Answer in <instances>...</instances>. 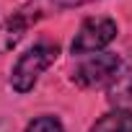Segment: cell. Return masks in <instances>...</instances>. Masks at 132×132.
Here are the masks:
<instances>
[{"label": "cell", "mask_w": 132, "mask_h": 132, "mask_svg": "<svg viewBox=\"0 0 132 132\" xmlns=\"http://www.w3.org/2000/svg\"><path fill=\"white\" fill-rule=\"evenodd\" d=\"M26 132H65V129H62V122H60L57 117L44 114V117L31 119V122H29V127H26Z\"/></svg>", "instance_id": "cell-8"}, {"label": "cell", "mask_w": 132, "mask_h": 132, "mask_svg": "<svg viewBox=\"0 0 132 132\" xmlns=\"http://www.w3.org/2000/svg\"><path fill=\"white\" fill-rule=\"evenodd\" d=\"M109 101L117 109L132 106V60L127 65H122L117 78L111 80V86H109Z\"/></svg>", "instance_id": "cell-5"}, {"label": "cell", "mask_w": 132, "mask_h": 132, "mask_svg": "<svg viewBox=\"0 0 132 132\" xmlns=\"http://www.w3.org/2000/svg\"><path fill=\"white\" fill-rule=\"evenodd\" d=\"M91 132H132V111L127 109L109 111L91 127Z\"/></svg>", "instance_id": "cell-6"}, {"label": "cell", "mask_w": 132, "mask_h": 132, "mask_svg": "<svg viewBox=\"0 0 132 132\" xmlns=\"http://www.w3.org/2000/svg\"><path fill=\"white\" fill-rule=\"evenodd\" d=\"M88 3H96V0H29V3L16 13L21 16L29 26L44 16H52V13H60V11H70V8H80V5H88Z\"/></svg>", "instance_id": "cell-4"}, {"label": "cell", "mask_w": 132, "mask_h": 132, "mask_svg": "<svg viewBox=\"0 0 132 132\" xmlns=\"http://www.w3.org/2000/svg\"><path fill=\"white\" fill-rule=\"evenodd\" d=\"M26 29H29V23H26L21 16H13V18H8L5 23H0V54H5L8 49H13V47L23 39Z\"/></svg>", "instance_id": "cell-7"}, {"label": "cell", "mask_w": 132, "mask_h": 132, "mask_svg": "<svg viewBox=\"0 0 132 132\" xmlns=\"http://www.w3.org/2000/svg\"><path fill=\"white\" fill-rule=\"evenodd\" d=\"M114 39H117V23L106 16H93L80 23V29L70 44V52L73 54H93V52H101L104 47H109Z\"/></svg>", "instance_id": "cell-2"}, {"label": "cell", "mask_w": 132, "mask_h": 132, "mask_svg": "<svg viewBox=\"0 0 132 132\" xmlns=\"http://www.w3.org/2000/svg\"><path fill=\"white\" fill-rule=\"evenodd\" d=\"M122 68V60L117 54H109V52H101V54H93L88 57L83 65H78L75 73H73V83L80 86V88H101V86H111V80L117 78Z\"/></svg>", "instance_id": "cell-3"}, {"label": "cell", "mask_w": 132, "mask_h": 132, "mask_svg": "<svg viewBox=\"0 0 132 132\" xmlns=\"http://www.w3.org/2000/svg\"><path fill=\"white\" fill-rule=\"evenodd\" d=\"M60 47L52 42H39L34 44L29 52L21 54V60L13 65V73H11V86L18 93H29L34 88V83L39 80V75L49 68V65L57 60Z\"/></svg>", "instance_id": "cell-1"}]
</instances>
